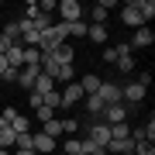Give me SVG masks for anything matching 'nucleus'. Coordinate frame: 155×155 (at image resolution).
Instances as JSON below:
<instances>
[{
	"mask_svg": "<svg viewBox=\"0 0 155 155\" xmlns=\"http://www.w3.org/2000/svg\"><path fill=\"white\" fill-rule=\"evenodd\" d=\"M66 38H69V28H66L62 21H55L48 31H41V35H38V45H35V48H38L41 55H52L59 45H66Z\"/></svg>",
	"mask_w": 155,
	"mask_h": 155,
	"instance_id": "obj_1",
	"label": "nucleus"
},
{
	"mask_svg": "<svg viewBox=\"0 0 155 155\" xmlns=\"http://www.w3.org/2000/svg\"><path fill=\"white\" fill-rule=\"evenodd\" d=\"M55 11H59V21H62V24H76V21H83V7H79V0H59Z\"/></svg>",
	"mask_w": 155,
	"mask_h": 155,
	"instance_id": "obj_2",
	"label": "nucleus"
},
{
	"mask_svg": "<svg viewBox=\"0 0 155 155\" xmlns=\"http://www.w3.org/2000/svg\"><path fill=\"white\" fill-rule=\"evenodd\" d=\"M86 138L97 145V148H104L107 141H110V127H107L104 121H93V124H86Z\"/></svg>",
	"mask_w": 155,
	"mask_h": 155,
	"instance_id": "obj_3",
	"label": "nucleus"
},
{
	"mask_svg": "<svg viewBox=\"0 0 155 155\" xmlns=\"http://www.w3.org/2000/svg\"><path fill=\"white\" fill-rule=\"evenodd\" d=\"M62 107H59V110H66V107H72V104H79V100H83L86 93H83V86H79L76 83V79H72V83H66V90H62Z\"/></svg>",
	"mask_w": 155,
	"mask_h": 155,
	"instance_id": "obj_4",
	"label": "nucleus"
},
{
	"mask_svg": "<svg viewBox=\"0 0 155 155\" xmlns=\"http://www.w3.org/2000/svg\"><path fill=\"white\" fill-rule=\"evenodd\" d=\"M104 124L110 127V124H124L127 121V110H124V104H110V107H104Z\"/></svg>",
	"mask_w": 155,
	"mask_h": 155,
	"instance_id": "obj_5",
	"label": "nucleus"
},
{
	"mask_svg": "<svg viewBox=\"0 0 155 155\" xmlns=\"http://www.w3.org/2000/svg\"><path fill=\"white\" fill-rule=\"evenodd\" d=\"M97 97L104 100L107 107H110V104H121V86H117V83H110V79H107V83H100V90H97Z\"/></svg>",
	"mask_w": 155,
	"mask_h": 155,
	"instance_id": "obj_6",
	"label": "nucleus"
},
{
	"mask_svg": "<svg viewBox=\"0 0 155 155\" xmlns=\"http://www.w3.org/2000/svg\"><path fill=\"white\" fill-rule=\"evenodd\" d=\"M152 41H155V35H152V28H148V24H141V28H134V38L127 41V45H131V48H148Z\"/></svg>",
	"mask_w": 155,
	"mask_h": 155,
	"instance_id": "obj_7",
	"label": "nucleus"
},
{
	"mask_svg": "<svg viewBox=\"0 0 155 155\" xmlns=\"http://www.w3.org/2000/svg\"><path fill=\"white\" fill-rule=\"evenodd\" d=\"M121 21L127 24V28H141V24H145V21H141V14H138V7H134V0L121 7Z\"/></svg>",
	"mask_w": 155,
	"mask_h": 155,
	"instance_id": "obj_8",
	"label": "nucleus"
},
{
	"mask_svg": "<svg viewBox=\"0 0 155 155\" xmlns=\"http://www.w3.org/2000/svg\"><path fill=\"white\" fill-rule=\"evenodd\" d=\"M38 72H41V66H24V69H17V86L31 90L35 79H38Z\"/></svg>",
	"mask_w": 155,
	"mask_h": 155,
	"instance_id": "obj_9",
	"label": "nucleus"
},
{
	"mask_svg": "<svg viewBox=\"0 0 155 155\" xmlns=\"http://www.w3.org/2000/svg\"><path fill=\"white\" fill-rule=\"evenodd\" d=\"M62 69H69V66H59L52 55H41V72H45L48 79H55V83H59V79H62Z\"/></svg>",
	"mask_w": 155,
	"mask_h": 155,
	"instance_id": "obj_10",
	"label": "nucleus"
},
{
	"mask_svg": "<svg viewBox=\"0 0 155 155\" xmlns=\"http://www.w3.org/2000/svg\"><path fill=\"white\" fill-rule=\"evenodd\" d=\"M4 59H7V66H11V69H24V45H17V41H14L11 48H7V55H4Z\"/></svg>",
	"mask_w": 155,
	"mask_h": 155,
	"instance_id": "obj_11",
	"label": "nucleus"
},
{
	"mask_svg": "<svg viewBox=\"0 0 155 155\" xmlns=\"http://www.w3.org/2000/svg\"><path fill=\"white\" fill-rule=\"evenodd\" d=\"M55 90V79H48L45 72H38V79H35V86L28 90V93H35V97H45V93H52Z\"/></svg>",
	"mask_w": 155,
	"mask_h": 155,
	"instance_id": "obj_12",
	"label": "nucleus"
},
{
	"mask_svg": "<svg viewBox=\"0 0 155 155\" xmlns=\"http://www.w3.org/2000/svg\"><path fill=\"white\" fill-rule=\"evenodd\" d=\"M31 148H35V152H55V138L35 131V134H31Z\"/></svg>",
	"mask_w": 155,
	"mask_h": 155,
	"instance_id": "obj_13",
	"label": "nucleus"
},
{
	"mask_svg": "<svg viewBox=\"0 0 155 155\" xmlns=\"http://www.w3.org/2000/svg\"><path fill=\"white\" fill-rule=\"evenodd\" d=\"M52 59H55L59 66H72V59H76V52H72V45L66 41V45H59V48L52 52Z\"/></svg>",
	"mask_w": 155,
	"mask_h": 155,
	"instance_id": "obj_14",
	"label": "nucleus"
},
{
	"mask_svg": "<svg viewBox=\"0 0 155 155\" xmlns=\"http://www.w3.org/2000/svg\"><path fill=\"white\" fill-rule=\"evenodd\" d=\"M134 7H138V14H141V21H145V24L155 17V0H134Z\"/></svg>",
	"mask_w": 155,
	"mask_h": 155,
	"instance_id": "obj_15",
	"label": "nucleus"
},
{
	"mask_svg": "<svg viewBox=\"0 0 155 155\" xmlns=\"http://www.w3.org/2000/svg\"><path fill=\"white\" fill-rule=\"evenodd\" d=\"M100 83H104V79H100V76H93V72L79 79V86H83V93H86V97H90V93H97V90H100Z\"/></svg>",
	"mask_w": 155,
	"mask_h": 155,
	"instance_id": "obj_16",
	"label": "nucleus"
},
{
	"mask_svg": "<svg viewBox=\"0 0 155 155\" xmlns=\"http://www.w3.org/2000/svg\"><path fill=\"white\" fill-rule=\"evenodd\" d=\"M86 38L93 41V45H104V41H107V28H104V24H90Z\"/></svg>",
	"mask_w": 155,
	"mask_h": 155,
	"instance_id": "obj_17",
	"label": "nucleus"
},
{
	"mask_svg": "<svg viewBox=\"0 0 155 155\" xmlns=\"http://www.w3.org/2000/svg\"><path fill=\"white\" fill-rule=\"evenodd\" d=\"M41 134H48V138H62V121H55V117H52V121H45L41 124Z\"/></svg>",
	"mask_w": 155,
	"mask_h": 155,
	"instance_id": "obj_18",
	"label": "nucleus"
},
{
	"mask_svg": "<svg viewBox=\"0 0 155 155\" xmlns=\"http://www.w3.org/2000/svg\"><path fill=\"white\" fill-rule=\"evenodd\" d=\"M83 100H86V110L93 114V117H100V114H104V107H107V104H104V100H100L97 93H90V97H83Z\"/></svg>",
	"mask_w": 155,
	"mask_h": 155,
	"instance_id": "obj_19",
	"label": "nucleus"
},
{
	"mask_svg": "<svg viewBox=\"0 0 155 155\" xmlns=\"http://www.w3.org/2000/svg\"><path fill=\"white\" fill-rule=\"evenodd\" d=\"M72 38H86V31H90V21H76V24H66Z\"/></svg>",
	"mask_w": 155,
	"mask_h": 155,
	"instance_id": "obj_20",
	"label": "nucleus"
},
{
	"mask_svg": "<svg viewBox=\"0 0 155 155\" xmlns=\"http://www.w3.org/2000/svg\"><path fill=\"white\" fill-rule=\"evenodd\" d=\"M14 127H0V148H14Z\"/></svg>",
	"mask_w": 155,
	"mask_h": 155,
	"instance_id": "obj_21",
	"label": "nucleus"
},
{
	"mask_svg": "<svg viewBox=\"0 0 155 155\" xmlns=\"http://www.w3.org/2000/svg\"><path fill=\"white\" fill-rule=\"evenodd\" d=\"M110 138H131V124H110Z\"/></svg>",
	"mask_w": 155,
	"mask_h": 155,
	"instance_id": "obj_22",
	"label": "nucleus"
},
{
	"mask_svg": "<svg viewBox=\"0 0 155 155\" xmlns=\"http://www.w3.org/2000/svg\"><path fill=\"white\" fill-rule=\"evenodd\" d=\"M24 66H41V52L38 48H24Z\"/></svg>",
	"mask_w": 155,
	"mask_h": 155,
	"instance_id": "obj_23",
	"label": "nucleus"
},
{
	"mask_svg": "<svg viewBox=\"0 0 155 155\" xmlns=\"http://www.w3.org/2000/svg\"><path fill=\"white\" fill-rule=\"evenodd\" d=\"M11 127H14V134H28V127H31V121H28V117H21V114H17Z\"/></svg>",
	"mask_w": 155,
	"mask_h": 155,
	"instance_id": "obj_24",
	"label": "nucleus"
},
{
	"mask_svg": "<svg viewBox=\"0 0 155 155\" xmlns=\"http://www.w3.org/2000/svg\"><path fill=\"white\" fill-rule=\"evenodd\" d=\"M90 17H93V21H90V24H104V28H107V11H104V7H93V11H90Z\"/></svg>",
	"mask_w": 155,
	"mask_h": 155,
	"instance_id": "obj_25",
	"label": "nucleus"
},
{
	"mask_svg": "<svg viewBox=\"0 0 155 155\" xmlns=\"http://www.w3.org/2000/svg\"><path fill=\"white\" fill-rule=\"evenodd\" d=\"M131 152H134V155H155V145H152V141H134Z\"/></svg>",
	"mask_w": 155,
	"mask_h": 155,
	"instance_id": "obj_26",
	"label": "nucleus"
},
{
	"mask_svg": "<svg viewBox=\"0 0 155 155\" xmlns=\"http://www.w3.org/2000/svg\"><path fill=\"white\" fill-rule=\"evenodd\" d=\"M62 148H66V155H79V152H83V145H79V138H66Z\"/></svg>",
	"mask_w": 155,
	"mask_h": 155,
	"instance_id": "obj_27",
	"label": "nucleus"
},
{
	"mask_svg": "<svg viewBox=\"0 0 155 155\" xmlns=\"http://www.w3.org/2000/svg\"><path fill=\"white\" fill-rule=\"evenodd\" d=\"M35 114H38V124H45V121L55 117V110H48V107H35Z\"/></svg>",
	"mask_w": 155,
	"mask_h": 155,
	"instance_id": "obj_28",
	"label": "nucleus"
},
{
	"mask_svg": "<svg viewBox=\"0 0 155 155\" xmlns=\"http://www.w3.org/2000/svg\"><path fill=\"white\" fill-rule=\"evenodd\" d=\"M14 148H31V131L28 134H17V138H14Z\"/></svg>",
	"mask_w": 155,
	"mask_h": 155,
	"instance_id": "obj_29",
	"label": "nucleus"
},
{
	"mask_svg": "<svg viewBox=\"0 0 155 155\" xmlns=\"http://www.w3.org/2000/svg\"><path fill=\"white\" fill-rule=\"evenodd\" d=\"M117 62H121V66H117V69H121V72H131V69H134V59H131V55H121V59H117Z\"/></svg>",
	"mask_w": 155,
	"mask_h": 155,
	"instance_id": "obj_30",
	"label": "nucleus"
},
{
	"mask_svg": "<svg viewBox=\"0 0 155 155\" xmlns=\"http://www.w3.org/2000/svg\"><path fill=\"white\" fill-rule=\"evenodd\" d=\"M79 127V121H72V117H66V121H62V134H72Z\"/></svg>",
	"mask_w": 155,
	"mask_h": 155,
	"instance_id": "obj_31",
	"label": "nucleus"
},
{
	"mask_svg": "<svg viewBox=\"0 0 155 155\" xmlns=\"http://www.w3.org/2000/svg\"><path fill=\"white\" fill-rule=\"evenodd\" d=\"M0 79H4V83H17V69H7Z\"/></svg>",
	"mask_w": 155,
	"mask_h": 155,
	"instance_id": "obj_32",
	"label": "nucleus"
},
{
	"mask_svg": "<svg viewBox=\"0 0 155 155\" xmlns=\"http://www.w3.org/2000/svg\"><path fill=\"white\" fill-rule=\"evenodd\" d=\"M11 45H14V41H7L4 35H0V55H7V48H11Z\"/></svg>",
	"mask_w": 155,
	"mask_h": 155,
	"instance_id": "obj_33",
	"label": "nucleus"
},
{
	"mask_svg": "<svg viewBox=\"0 0 155 155\" xmlns=\"http://www.w3.org/2000/svg\"><path fill=\"white\" fill-rule=\"evenodd\" d=\"M14 155H38V152H35V148H17Z\"/></svg>",
	"mask_w": 155,
	"mask_h": 155,
	"instance_id": "obj_34",
	"label": "nucleus"
},
{
	"mask_svg": "<svg viewBox=\"0 0 155 155\" xmlns=\"http://www.w3.org/2000/svg\"><path fill=\"white\" fill-rule=\"evenodd\" d=\"M7 69H11V66H7V59H4V55H0V76H4V72H7Z\"/></svg>",
	"mask_w": 155,
	"mask_h": 155,
	"instance_id": "obj_35",
	"label": "nucleus"
},
{
	"mask_svg": "<svg viewBox=\"0 0 155 155\" xmlns=\"http://www.w3.org/2000/svg\"><path fill=\"white\" fill-rule=\"evenodd\" d=\"M93 155H107V152H104V148H97V152H93Z\"/></svg>",
	"mask_w": 155,
	"mask_h": 155,
	"instance_id": "obj_36",
	"label": "nucleus"
},
{
	"mask_svg": "<svg viewBox=\"0 0 155 155\" xmlns=\"http://www.w3.org/2000/svg\"><path fill=\"white\" fill-rule=\"evenodd\" d=\"M0 155H11V152H7V148H0Z\"/></svg>",
	"mask_w": 155,
	"mask_h": 155,
	"instance_id": "obj_37",
	"label": "nucleus"
},
{
	"mask_svg": "<svg viewBox=\"0 0 155 155\" xmlns=\"http://www.w3.org/2000/svg\"><path fill=\"white\" fill-rule=\"evenodd\" d=\"M79 155H86V152H79Z\"/></svg>",
	"mask_w": 155,
	"mask_h": 155,
	"instance_id": "obj_38",
	"label": "nucleus"
}]
</instances>
